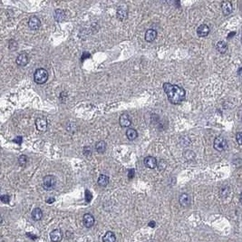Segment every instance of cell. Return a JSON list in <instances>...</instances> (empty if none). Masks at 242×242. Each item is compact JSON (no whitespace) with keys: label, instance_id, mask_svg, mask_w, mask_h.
Returning a JSON list of instances; mask_svg holds the SVG:
<instances>
[{"label":"cell","instance_id":"obj_1","mask_svg":"<svg viewBox=\"0 0 242 242\" xmlns=\"http://www.w3.org/2000/svg\"><path fill=\"white\" fill-rule=\"evenodd\" d=\"M163 90H164L165 94L167 95L168 100L172 104L182 103L186 96L185 90L179 85H171L169 83H164Z\"/></svg>","mask_w":242,"mask_h":242},{"label":"cell","instance_id":"obj_2","mask_svg":"<svg viewBox=\"0 0 242 242\" xmlns=\"http://www.w3.org/2000/svg\"><path fill=\"white\" fill-rule=\"evenodd\" d=\"M34 80L38 85L46 84L48 80V72L44 68H38L34 73Z\"/></svg>","mask_w":242,"mask_h":242},{"label":"cell","instance_id":"obj_3","mask_svg":"<svg viewBox=\"0 0 242 242\" xmlns=\"http://www.w3.org/2000/svg\"><path fill=\"white\" fill-rule=\"evenodd\" d=\"M56 185V178L54 175H46L43 180V187L46 191L53 190Z\"/></svg>","mask_w":242,"mask_h":242},{"label":"cell","instance_id":"obj_4","mask_svg":"<svg viewBox=\"0 0 242 242\" xmlns=\"http://www.w3.org/2000/svg\"><path fill=\"white\" fill-rule=\"evenodd\" d=\"M213 146H214V149L216 151H218V152H224L228 148V143H227V141L223 137H217L214 140Z\"/></svg>","mask_w":242,"mask_h":242},{"label":"cell","instance_id":"obj_5","mask_svg":"<svg viewBox=\"0 0 242 242\" xmlns=\"http://www.w3.org/2000/svg\"><path fill=\"white\" fill-rule=\"evenodd\" d=\"M36 127L39 132H46L47 129V120L45 116L38 117L36 120Z\"/></svg>","mask_w":242,"mask_h":242},{"label":"cell","instance_id":"obj_6","mask_svg":"<svg viewBox=\"0 0 242 242\" xmlns=\"http://www.w3.org/2000/svg\"><path fill=\"white\" fill-rule=\"evenodd\" d=\"M29 62V55L26 53H21L15 59V63L18 66H25Z\"/></svg>","mask_w":242,"mask_h":242},{"label":"cell","instance_id":"obj_7","mask_svg":"<svg viewBox=\"0 0 242 242\" xmlns=\"http://www.w3.org/2000/svg\"><path fill=\"white\" fill-rule=\"evenodd\" d=\"M28 26H29V28L32 29V30H37V29H39L40 26H41V21H40V19H39L37 16H35V15L31 16V17L29 18V20H28Z\"/></svg>","mask_w":242,"mask_h":242},{"label":"cell","instance_id":"obj_8","mask_svg":"<svg viewBox=\"0 0 242 242\" xmlns=\"http://www.w3.org/2000/svg\"><path fill=\"white\" fill-rule=\"evenodd\" d=\"M95 217L90 214V213H86L84 215L83 217V223L85 225L86 228H91L95 225Z\"/></svg>","mask_w":242,"mask_h":242},{"label":"cell","instance_id":"obj_9","mask_svg":"<svg viewBox=\"0 0 242 242\" xmlns=\"http://www.w3.org/2000/svg\"><path fill=\"white\" fill-rule=\"evenodd\" d=\"M127 14H128V9L125 6H120L117 9V12H116V15H117V18L121 21H123L124 19H126L127 17Z\"/></svg>","mask_w":242,"mask_h":242},{"label":"cell","instance_id":"obj_10","mask_svg":"<svg viewBox=\"0 0 242 242\" xmlns=\"http://www.w3.org/2000/svg\"><path fill=\"white\" fill-rule=\"evenodd\" d=\"M50 239L53 242H60L63 239V233L59 229L54 230L50 233Z\"/></svg>","mask_w":242,"mask_h":242},{"label":"cell","instance_id":"obj_11","mask_svg":"<svg viewBox=\"0 0 242 242\" xmlns=\"http://www.w3.org/2000/svg\"><path fill=\"white\" fill-rule=\"evenodd\" d=\"M144 164L146 167H148L149 169H154L157 167L158 161L157 160L152 156H147L144 159Z\"/></svg>","mask_w":242,"mask_h":242},{"label":"cell","instance_id":"obj_12","mask_svg":"<svg viewBox=\"0 0 242 242\" xmlns=\"http://www.w3.org/2000/svg\"><path fill=\"white\" fill-rule=\"evenodd\" d=\"M119 122L121 127H129L132 124V121L130 119V116L127 113H122L120 116Z\"/></svg>","mask_w":242,"mask_h":242},{"label":"cell","instance_id":"obj_13","mask_svg":"<svg viewBox=\"0 0 242 242\" xmlns=\"http://www.w3.org/2000/svg\"><path fill=\"white\" fill-rule=\"evenodd\" d=\"M209 33V27L207 24H200L197 29V35L200 37H205Z\"/></svg>","mask_w":242,"mask_h":242},{"label":"cell","instance_id":"obj_14","mask_svg":"<svg viewBox=\"0 0 242 242\" xmlns=\"http://www.w3.org/2000/svg\"><path fill=\"white\" fill-rule=\"evenodd\" d=\"M156 37H157V32H156V30H154V29H148V30L146 31L145 37H144V38H145V41L151 43V42L154 41V40L156 39Z\"/></svg>","mask_w":242,"mask_h":242},{"label":"cell","instance_id":"obj_15","mask_svg":"<svg viewBox=\"0 0 242 242\" xmlns=\"http://www.w3.org/2000/svg\"><path fill=\"white\" fill-rule=\"evenodd\" d=\"M179 202L182 207H188L191 204V198L187 193H182L179 198Z\"/></svg>","mask_w":242,"mask_h":242},{"label":"cell","instance_id":"obj_16","mask_svg":"<svg viewBox=\"0 0 242 242\" xmlns=\"http://www.w3.org/2000/svg\"><path fill=\"white\" fill-rule=\"evenodd\" d=\"M221 8H222L223 14L228 15L232 12V4L230 3V1H223L222 5H221Z\"/></svg>","mask_w":242,"mask_h":242},{"label":"cell","instance_id":"obj_17","mask_svg":"<svg viewBox=\"0 0 242 242\" xmlns=\"http://www.w3.org/2000/svg\"><path fill=\"white\" fill-rule=\"evenodd\" d=\"M55 19L57 22H63L65 19V12L62 9H56L55 11Z\"/></svg>","mask_w":242,"mask_h":242},{"label":"cell","instance_id":"obj_18","mask_svg":"<svg viewBox=\"0 0 242 242\" xmlns=\"http://www.w3.org/2000/svg\"><path fill=\"white\" fill-rule=\"evenodd\" d=\"M116 241V237L115 234L112 231H107L104 236L103 237V242H115Z\"/></svg>","mask_w":242,"mask_h":242},{"label":"cell","instance_id":"obj_19","mask_svg":"<svg viewBox=\"0 0 242 242\" xmlns=\"http://www.w3.org/2000/svg\"><path fill=\"white\" fill-rule=\"evenodd\" d=\"M42 218H43V211H42V209H39V208L34 209L33 211H32V218L34 220H36V221H38Z\"/></svg>","mask_w":242,"mask_h":242},{"label":"cell","instance_id":"obj_20","mask_svg":"<svg viewBox=\"0 0 242 242\" xmlns=\"http://www.w3.org/2000/svg\"><path fill=\"white\" fill-rule=\"evenodd\" d=\"M97 182H98V185H99V186H101V187H106V186L108 185V183H109V177L106 176V175L102 174V175L99 176Z\"/></svg>","mask_w":242,"mask_h":242},{"label":"cell","instance_id":"obj_21","mask_svg":"<svg viewBox=\"0 0 242 242\" xmlns=\"http://www.w3.org/2000/svg\"><path fill=\"white\" fill-rule=\"evenodd\" d=\"M126 137L128 138V140L130 141H134L137 137H138V133L135 129L133 128H129L126 131Z\"/></svg>","mask_w":242,"mask_h":242},{"label":"cell","instance_id":"obj_22","mask_svg":"<svg viewBox=\"0 0 242 242\" xmlns=\"http://www.w3.org/2000/svg\"><path fill=\"white\" fill-rule=\"evenodd\" d=\"M95 149H96L98 153H104L106 151V143L104 141H100L95 144Z\"/></svg>","mask_w":242,"mask_h":242},{"label":"cell","instance_id":"obj_23","mask_svg":"<svg viewBox=\"0 0 242 242\" xmlns=\"http://www.w3.org/2000/svg\"><path fill=\"white\" fill-rule=\"evenodd\" d=\"M216 48H217V50L219 53L224 54L228 50V46H227V44L224 41H218V43H217V45H216Z\"/></svg>","mask_w":242,"mask_h":242},{"label":"cell","instance_id":"obj_24","mask_svg":"<svg viewBox=\"0 0 242 242\" xmlns=\"http://www.w3.org/2000/svg\"><path fill=\"white\" fill-rule=\"evenodd\" d=\"M183 155H184V158H185L187 161H192V160H194V158H195V153H194V152L191 151V150L186 151V152H184Z\"/></svg>","mask_w":242,"mask_h":242},{"label":"cell","instance_id":"obj_25","mask_svg":"<svg viewBox=\"0 0 242 242\" xmlns=\"http://www.w3.org/2000/svg\"><path fill=\"white\" fill-rule=\"evenodd\" d=\"M18 47V45H17V42L15 41V40H9V42H8V48L10 49L11 51H15V50H16Z\"/></svg>","mask_w":242,"mask_h":242},{"label":"cell","instance_id":"obj_26","mask_svg":"<svg viewBox=\"0 0 242 242\" xmlns=\"http://www.w3.org/2000/svg\"><path fill=\"white\" fill-rule=\"evenodd\" d=\"M27 161H28V158L26 155H21V156H19L18 158V163L21 165V166H24L26 163H27Z\"/></svg>","mask_w":242,"mask_h":242},{"label":"cell","instance_id":"obj_27","mask_svg":"<svg viewBox=\"0 0 242 242\" xmlns=\"http://www.w3.org/2000/svg\"><path fill=\"white\" fill-rule=\"evenodd\" d=\"M166 165H167V164H166L165 161H163V160H161V161L158 162V164H157L158 168H159V169H160V170H162V169H165Z\"/></svg>","mask_w":242,"mask_h":242},{"label":"cell","instance_id":"obj_28","mask_svg":"<svg viewBox=\"0 0 242 242\" xmlns=\"http://www.w3.org/2000/svg\"><path fill=\"white\" fill-rule=\"evenodd\" d=\"M1 201L3 203H8L10 201V196L9 195H2L1 196Z\"/></svg>","mask_w":242,"mask_h":242},{"label":"cell","instance_id":"obj_29","mask_svg":"<svg viewBox=\"0 0 242 242\" xmlns=\"http://www.w3.org/2000/svg\"><path fill=\"white\" fill-rule=\"evenodd\" d=\"M84 154L85 156H90L92 154V151H91V147L90 146H85L84 148Z\"/></svg>","mask_w":242,"mask_h":242},{"label":"cell","instance_id":"obj_30","mask_svg":"<svg viewBox=\"0 0 242 242\" xmlns=\"http://www.w3.org/2000/svg\"><path fill=\"white\" fill-rule=\"evenodd\" d=\"M85 200H86L87 202H90L91 200H92V193H91L90 191H88V190L85 191Z\"/></svg>","mask_w":242,"mask_h":242},{"label":"cell","instance_id":"obj_31","mask_svg":"<svg viewBox=\"0 0 242 242\" xmlns=\"http://www.w3.org/2000/svg\"><path fill=\"white\" fill-rule=\"evenodd\" d=\"M22 142H23V137H22V136H17L16 138L14 139V143H16V144H18V145L22 144Z\"/></svg>","mask_w":242,"mask_h":242},{"label":"cell","instance_id":"obj_32","mask_svg":"<svg viewBox=\"0 0 242 242\" xmlns=\"http://www.w3.org/2000/svg\"><path fill=\"white\" fill-rule=\"evenodd\" d=\"M236 140L238 142V143L240 145H242V132L241 133H238L236 135Z\"/></svg>","mask_w":242,"mask_h":242},{"label":"cell","instance_id":"obj_33","mask_svg":"<svg viewBox=\"0 0 242 242\" xmlns=\"http://www.w3.org/2000/svg\"><path fill=\"white\" fill-rule=\"evenodd\" d=\"M128 177H129V179H133V177H134V169H129V172H128Z\"/></svg>","mask_w":242,"mask_h":242},{"label":"cell","instance_id":"obj_34","mask_svg":"<svg viewBox=\"0 0 242 242\" xmlns=\"http://www.w3.org/2000/svg\"><path fill=\"white\" fill-rule=\"evenodd\" d=\"M151 228H154L155 227V225H156V223H155V221H151V222H149V224H148Z\"/></svg>","mask_w":242,"mask_h":242},{"label":"cell","instance_id":"obj_35","mask_svg":"<svg viewBox=\"0 0 242 242\" xmlns=\"http://www.w3.org/2000/svg\"><path fill=\"white\" fill-rule=\"evenodd\" d=\"M55 198H50V199H48L47 200H46V202L48 203V204H51V203H53V202H55Z\"/></svg>","mask_w":242,"mask_h":242},{"label":"cell","instance_id":"obj_36","mask_svg":"<svg viewBox=\"0 0 242 242\" xmlns=\"http://www.w3.org/2000/svg\"><path fill=\"white\" fill-rule=\"evenodd\" d=\"M240 202H241V204H242V193H241V195H240Z\"/></svg>","mask_w":242,"mask_h":242}]
</instances>
